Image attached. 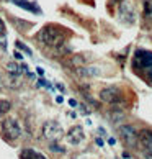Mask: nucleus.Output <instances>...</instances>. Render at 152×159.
<instances>
[{
	"mask_svg": "<svg viewBox=\"0 0 152 159\" xmlns=\"http://www.w3.org/2000/svg\"><path fill=\"white\" fill-rule=\"evenodd\" d=\"M49 149H51L52 152H64V151H66V149L62 148V146H59V144H57L56 141H51V144H49Z\"/></svg>",
	"mask_w": 152,
	"mask_h": 159,
	"instance_id": "obj_16",
	"label": "nucleus"
},
{
	"mask_svg": "<svg viewBox=\"0 0 152 159\" xmlns=\"http://www.w3.org/2000/svg\"><path fill=\"white\" fill-rule=\"evenodd\" d=\"M13 3L16 7H20L23 10H28L31 13H41V8L38 7L36 2H28V0H13Z\"/></svg>",
	"mask_w": 152,
	"mask_h": 159,
	"instance_id": "obj_9",
	"label": "nucleus"
},
{
	"mask_svg": "<svg viewBox=\"0 0 152 159\" xmlns=\"http://www.w3.org/2000/svg\"><path fill=\"white\" fill-rule=\"evenodd\" d=\"M41 134H43V138L48 139V141H57L64 134V129L57 121L48 120V121L43 123V126H41Z\"/></svg>",
	"mask_w": 152,
	"mask_h": 159,
	"instance_id": "obj_3",
	"label": "nucleus"
},
{
	"mask_svg": "<svg viewBox=\"0 0 152 159\" xmlns=\"http://www.w3.org/2000/svg\"><path fill=\"white\" fill-rule=\"evenodd\" d=\"M119 15L121 16H128V18L124 20L126 23H134V20H136V18H134V11H132V8L129 7V5H128L126 2H123L121 3V8H119Z\"/></svg>",
	"mask_w": 152,
	"mask_h": 159,
	"instance_id": "obj_12",
	"label": "nucleus"
},
{
	"mask_svg": "<svg viewBox=\"0 0 152 159\" xmlns=\"http://www.w3.org/2000/svg\"><path fill=\"white\" fill-rule=\"evenodd\" d=\"M38 82H39V85H43V87H48V89H52V85H51V84H48V80H44V79H39Z\"/></svg>",
	"mask_w": 152,
	"mask_h": 159,
	"instance_id": "obj_18",
	"label": "nucleus"
},
{
	"mask_svg": "<svg viewBox=\"0 0 152 159\" xmlns=\"http://www.w3.org/2000/svg\"><path fill=\"white\" fill-rule=\"evenodd\" d=\"M97 144H98V146H103V141H102L100 138H97Z\"/></svg>",
	"mask_w": 152,
	"mask_h": 159,
	"instance_id": "obj_24",
	"label": "nucleus"
},
{
	"mask_svg": "<svg viewBox=\"0 0 152 159\" xmlns=\"http://www.w3.org/2000/svg\"><path fill=\"white\" fill-rule=\"evenodd\" d=\"M0 133H2V138L7 141V143H13L21 136V126L16 118H5L2 120V125H0Z\"/></svg>",
	"mask_w": 152,
	"mask_h": 159,
	"instance_id": "obj_2",
	"label": "nucleus"
},
{
	"mask_svg": "<svg viewBox=\"0 0 152 159\" xmlns=\"http://www.w3.org/2000/svg\"><path fill=\"white\" fill-rule=\"evenodd\" d=\"M15 46H16V48H20L21 51H25L28 56H31V54H33V51H31L30 48H28V46H25V44H23L21 41H15Z\"/></svg>",
	"mask_w": 152,
	"mask_h": 159,
	"instance_id": "obj_17",
	"label": "nucleus"
},
{
	"mask_svg": "<svg viewBox=\"0 0 152 159\" xmlns=\"http://www.w3.org/2000/svg\"><path fill=\"white\" fill-rule=\"evenodd\" d=\"M137 143L141 144L144 156L152 159V129H141L137 133Z\"/></svg>",
	"mask_w": 152,
	"mask_h": 159,
	"instance_id": "obj_6",
	"label": "nucleus"
},
{
	"mask_svg": "<svg viewBox=\"0 0 152 159\" xmlns=\"http://www.w3.org/2000/svg\"><path fill=\"white\" fill-rule=\"evenodd\" d=\"M20 159H48V157L39 151H34L31 148H25L20 152Z\"/></svg>",
	"mask_w": 152,
	"mask_h": 159,
	"instance_id": "obj_11",
	"label": "nucleus"
},
{
	"mask_svg": "<svg viewBox=\"0 0 152 159\" xmlns=\"http://www.w3.org/2000/svg\"><path fill=\"white\" fill-rule=\"evenodd\" d=\"M69 105H71V107H77V102H75L74 98H71V100H69Z\"/></svg>",
	"mask_w": 152,
	"mask_h": 159,
	"instance_id": "obj_22",
	"label": "nucleus"
},
{
	"mask_svg": "<svg viewBox=\"0 0 152 159\" xmlns=\"http://www.w3.org/2000/svg\"><path fill=\"white\" fill-rule=\"evenodd\" d=\"M36 72H38L39 75H43V74H44V69H43V67H36Z\"/></svg>",
	"mask_w": 152,
	"mask_h": 159,
	"instance_id": "obj_23",
	"label": "nucleus"
},
{
	"mask_svg": "<svg viewBox=\"0 0 152 159\" xmlns=\"http://www.w3.org/2000/svg\"><path fill=\"white\" fill-rule=\"evenodd\" d=\"M145 77H147L149 85H152V67H149V69H147V75H145Z\"/></svg>",
	"mask_w": 152,
	"mask_h": 159,
	"instance_id": "obj_19",
	"label": "nucleus"
},
{
	"mask_svg": "<svg viewBox=\"0 0 152 159\" xmlns=\"http://www.w3.org/2000/svg\"><path fill=\"white\" fill-rule=\"evenodd\" d=\"M100 100L110 105H118L123 102V93L118 87H105L100 90Z\"/></svg>",
	"mask_w": 152,
	"mask_h": 159,
	"instance_id": "obj_4",
	"label": "nucleus"
},
{
	"mask_svg": "<svg viewBox=\"0 0 152 159\" xmlns=\"http://www.w3.org/2000/svg\"><path fill=\"white\" fill-rule=\"evenodd\" d=\"M10 108H11V102H10V100H0V115L10 111Z\"/></svg>",
	"mask_w": 152,
	"mask_h": 159,
	"instance_id": "obj_15",
	"label": "nucleus"
},
{
	"mask_svg": "<svg viewBox=\"0 0 152 159\" xmlns=\"http://www.w3.org/2000/svg\"><path fill=\"white\" fill-rule=\"evenodd\" d=\"M118 133H119L121 141L124 144H128L129 148H136V146H137V131H136V128H134V126L123 125V126H119Z\"/></svg>",
	"mask_w": 152,
	"mask_h": 159,
	"instance_id": "obj_5",
	"label": "nucleus"
},
{
	"mask_svg": "<svg viewBox=\"0 0 152 159\" xmlns=\"http://www.w3.org/2000/svg\"><path fill=\"white\" fill-rule=\"evenodd\" d=\"M134 67L149 69L152 67V51L147 49H136L134 52Z\"/></svg>",
	"mask_w": 152,
	"mask_h": 159,
	"instance_id": "obj_7",
	"label": "nucleus"
},
{
	"mask_svg": "<svg viewBox=\"0 0 152 159\" xmlns=\"http://www.w3.org/2000/svg\"><path fill=\"white\" fill-rule=\"evenodd\" d=\"M67 141L71 144H74V146H77V144H80L82 141L85 139V133H84V128L82 126H79V125H75V126H72L71 129L67 131Z\"/></svg>",
	"mask_w": 152,
	"mask_h": 159,
	"instance_id": "obj_8",
	"label": "nucleus"
},
{
	"mask_svg": "<svg viewBox=\"0 0 152 159\" xmlns=\"http://www.w3.org/2000/svg\"><path fill=\"white\" fill-rule=\"evenodd\" d=\"M10 21H11V25L15 26V30L20 31V33H28V31H30V28L33 26V23L20 20V18H10Z\"/></svg>",
	"mask_w": 152,
	"mask_h": 159,
	"instance_id": "obj_10",
	"label": "nucleus"
},
{
	"mask_svg": "<svg viewBox=\"0 0 152 159\" xmlns=\"http://www.w3.org/2000/svg\"><path fill=\"white\" fill-rule=\"evenodd\" d=\"M13 56H15V59H18V61L23 59V54H21V52H18V51H15V52H13Z\"/></svg>",
	"mask_w": 152,
	"mask_h": 159,
	"instance_id": "obj_20",
	"label": "nucleus"
},
{
	"mask_svg": "<svg viewBox=\"0 0 152 159\" xmlns=\"http://www.w3.org/2000/svg\"><path fill=\"white\" fill-rule=\"evenodd\" d=\"M36 39L46 48H61L66 41V31L57 25H46L38 31Z\"/></svg>",
	"mask_w": 152,
	"mask_h": 159,
	"instance_id": "obj_1",
	"label": "nucleus"
},
{
	"mask_svg": "<svg viewBox=\"0 0 152 159\" xmlns=\"http://www.w3.org/2000/svg\"><path fill=\"white\" fill-rule=\"evenodd\" d=\"M142 16L145 20H152V0L142 2Z\"/></svg>",
	"mask_w": 152,
	"mask_h": 159,
	"instance_id": "obj_13",
	"label": "nucleus"
},
{
	"mask_svg": "<svg viewBox=\"0 0 152 159\" xmlns=\"http://www.w3.org/2000/svg\"><path fill=\"white\" fill-rule=\"evenodd\" d=\"M108 143H110V144H111V146H113V144L116 143V141H115V138H110V139H108Z\"/></svg>",
	"mask_w": 152,
	"mask_h": 159,
	"instance_id": "obj_25",
	"label": "nucleus"
},
{
	"mask_svg": "<svg viewBox=\"0 0 152 159\" xmlns=\"http://www.w3.org/2000/svg\"><path fill=\"white\" fill-rule=\"evenodd\" d=\"M0 33L5 34V25H3V21H2V20H0Z\"/></svg>",
	"mask_w": 152,
	"mask_h": 159,
	"instance_id": "obj_21",
	"label": "nucleus"
},
{
	"mask_svg": "<svg viewBox=\"0 0 152 159\" xmlns=\"http://www.w3.org/2000/svg\"><path fill=\"white\" fill-rule=\"evenodd\" d=\"M7 70H8V74H13V75H20L21 74V66H18L15 61H10L7 62Z\"/></svg>",
	"mask_w": 152,
	"mask_h": 159,
	"instance_id": "obj_14",
	"label": "nucleus"
}]
</instances>
